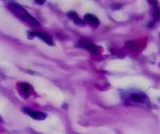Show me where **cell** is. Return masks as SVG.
I'll return each instance as SVG.
<instances>
[{"label": "cell", "mask_w": 160, "mask_h": 134, "mask_svg": "<svg viewBox=\"0 0 160 134\" xmlns=\"http://www.w3.org/2000/svg\"><path fill=\"white\" fill-rule=\"evenodd\" d=\"M8 8L13 12L16 16L20 18L23 21H25L26 23H29L32 26H38L39 25V22L36 20L35 18L30 15L27 11L24 9L22 6H20V4L16 2H9L8 3Z\"/></svg>", "instance_id": "1"}, {"label": "cell", "mask_w": 160, "mask_h": 134, "mask_svg": "<svg viewBox=\"0 0 160 134\" xmlns=\"http://www.w3.org/2000/svg\"><path fill=\"white\" fill-rule=\"evenodd\" d=\"M124 95H125V96H122V99L126 103H135V104L142 105V106H147V105L150 104L148 97L142 92L130 91V92H125Z\"/></svg>", "instance_id": "2"}, {"label": "cell", "mask_w": 160, "mask_h": 134, "mask_svg": "<svg viewBox=\"0 0 160 134\" xmlns=\"http://www.w3.org/2000/svg\"><path fill=\"white\" fill-rule=\"evenodd\" d=\"M22 110L26 115H28L29 117H31L34 120H37V121H43L47 117L45 113L39 111H34L29 107H23Z\"/></svg>", "instance_id": "3"}, {"label": "cell", "mask_w": 160, "mask_h": 134, "mask_svg": "<svg viewBox=\"0 0 160 134\" xmlns=\"http://www.w3.org/2000/svg\"><path fill=\"white\" fill-rule=\"evenodd\" d=\"M28 36H32V37H37L40 39H41L45 43H46L47 45H53V40L51 38L49 34L45 32H41L35 31V32H28Z\"/></svg>", "instance_id": "4"}, {"label": "cell", "mask_w": 160, "mask_h": 134, "mask_svg": "<svg viewBox=\"0 0 160 134\" xmlns=\"http://www.w3.org/2000/svg\"><path fill=\"white\" fill-rule=\"evenodd\" d=\"M83 20L84 23H88V24H89V25L93 27H97L99 26V24H100V20H99V19L95 15H93V14H86L84 16Z\"/></svg>", "instance_id": "5"}, {"label": "cell", "mask_w": 160, "mask_h": 134, "mask_svg": "<svg viewBox=\"0 0 160 134\" xmlns=\"http://www.w3.org/2000/svg\"><path fill=\"white\" fill-rule=\"evenodd\" d=\"M78 46L81 47L82 49H87L92 53H97L98 52V47L96 45H94L92 43L88 42L86 41H79L78 43Z\"/></svg>", "instance_id": "6"}, {"label": "cell", "mask_w": 160, "mask_h": 134, "mask_svg": "<svg viewBox=\"0 0 160 134\" xmlns=\"http://www.w3.org/2000/svg\"><path fill=\"white\" fill-rule=\"evenodd\" d=\"M68 16L73 20V21H74V23H75V24H77V25L82 26L84 25V23H85L83 20H81V19L78 17V14H77L75 12L71 11V12H68Z\"/></svg>", "instance_id": "7"}, {"label": "cell", "mask_w": 160, "mask_h": 134, "mask_svg": "<svg viewBox=\"0 0 160 134\" xmlns=\"http://www.w3.org/2000/svg\"><path fill=\"white\" fill-rule=\"evenodd\" d=\"M20 88H21V91L23 93H28L30 89H31V86H30L29 84L23 82V83H22L21 86H20Z\"/></svg>", "instance_id": "8"}, {"label": "cell", "mask_w": 160, "mask_h": 134, "mask_svg": "<svg viewBox=\"0 0 160 134\" xmlns=\"http://www.w3.org/2000/svg\"><path fill=\"white\" fill-rule=\"evenodd\" d=\"M35 2H36V3L40 4V5H41V4H43L44 2H45V1H37V0H36Z\"/></svg>", "instance_id": "9"}, {"label": "cell", "mask_w": 160, "mask_h": 134, "mask_svg": "<svg viewBox=\"0 0 160 134\" xmlns=\"http://www.w3.org/2000/svg\"><path fill=\"white\" fill-rule=\"evenodd\" d=\"M0 121H1V120H0Z\"/></svg>", "instance_id": "10"}]
</instances>
